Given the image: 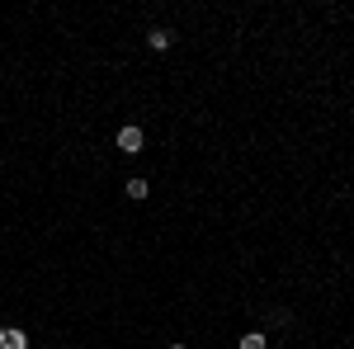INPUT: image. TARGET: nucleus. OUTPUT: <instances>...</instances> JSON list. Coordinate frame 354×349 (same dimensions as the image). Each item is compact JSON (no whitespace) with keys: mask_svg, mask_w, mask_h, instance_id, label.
Returning a JSON list of instances; mask_svg holds the SVG:
<instances>
[{"mask_svg":"<svg viewBox=\"0 0 354 349\" xmlns=\"http://www.w3.org/2000/svg\"><path fill=\"white\" fill-rule=\"evenodd\" d=\"M0 349H28V335L19 326H5V330H0Z\"/></svg>","mask_w":354,"mask_h":349,"instance_id":"obj_2","label":"nucleus"},{"mask_svg":"<svg viewBox=\"0 0 354 349\" xmlns=\"http://www.w3.org/2000/svg\"><path fill=\"white\" fill-rule=\"evenodd\" d=\"M170 349H185V345H170Z\"/></svg>","mask_w":354,"mask_h":349,"instance_id":"obj_6","label":"nucleus"},{"mask_svg":"<svg viewBox=\"0 0 354 349\" xmlns=\"http://www.w3.org/2000/svg\"><path fill=\"white\" fill-rule=\"evenodd\" d=\"M142 142H147V137H142V128H123V133H118V151L137 156V151H142Z\"/></svg>","mask_w":354,"mask_h":349,"instance_id":"obj_1","label":"nucleus"},{"mask_svg":"<svg viewBox=\"0 0 354 349\" xmlns=\"http://www.w3.org/2000/svg\"><path fill=\"white\" fill-rule=\"evenodd\" d=\"M147 194H151V185H147L142 175H137V180H128V198H147Z\"/></svg>","mask_w":354,"mask_h":349,"instance_id":"obj_5","label":"nucleus"},{"mask_svg":"<svg viewBox=\"0 0 354 349\" xmlns=\"http://www.w3.org/2000/svg\"><path fill=\"white\" fill-rule=\"evenodd\" d=\"M241 349H265V330H245V335H241Z\"/></svg>","mask_w":354,"mask_h":349,"instance_id":"obj_4","label":"nucleus"},{"mask_svg":"<svg viewBox=\"0 0 354 349\" xmlns=\"http://www.w3.org/2000/svg\"><path fill=\"white\" fill-rule=\"evenodd\" d=\"M147 43H151V53H165V48L175 43V33H170V28H151V33H147Z\"/></svg>","mask_w":354,"mask_h":349,"instance_id":"obj_3","label":"nucleus"}]
</instances>
